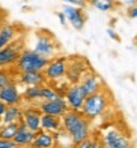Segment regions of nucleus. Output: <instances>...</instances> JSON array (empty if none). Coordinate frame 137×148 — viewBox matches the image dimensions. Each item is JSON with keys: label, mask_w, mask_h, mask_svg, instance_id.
Wrapping results in <instances>:
<instances>
[{"label": "nucleus", "mask_w": 137, "mask_h": 148, "mask_svg": "<svg viewBox=\"0 0 137 148\" xmlns=\"http://www.w3.org/2000/svg\"><path fill=\"white\" fill-rule=\"evenodd\" d=\"M107 33H108V35H109V37H111V38L115 40V41H121V38H119V37H118L117 32H115V31H113L112 28H108V29H107Z\"/></svg>", "instance_id": "c85d7f7f"}, {"label": "nucleus", "mask_w": 137, "mask_h": 148, "mask_svg": "<svg viewBox=\"0 0 137 148\" xmlns=\"http://www.w3.org/2000/svg\"><path fill=\"white\" fill-rule=\"evenodd\" d=\"M107 107H108V96L100 89L95 93H91L85 97L81 112L89 120H94L102 116Z\"/></svg>", "instance_id": "7ed1b4c3"}, {"label": "nucleus", "mask_w": 137, "mask_h": 148, "mask_svg": "<svg viewBox=\"0 0 137 148\" xmlns=\"http://www.w3.org/2000/svg\"><path fill=\"white\" fill-rule=\"evenodd\" d=\"M23 51V44L19 41L11 42L5 47L0 49V68L13 65L18 61Z\"/></svg>", "instance_id": "20e7f679"}, {"label": "nucleus", "mask_w": 137, "mask_h": 148, "mask_svg": "<svg viewBox=\"0 0 137 148\" xmlns=\"http://www.w3.org/2000/svg\"><path fill=\"white\" fill-rule=\"evenodd\" d=\"M79 84L81 86V88H83L84 93L86 95V96L100 91V89H102V86H103L99 77L95 73L88 72V70L84 73V75L81 77Z\"/></svg>", "instance_id": "9b49d317"}, {"label": "nucleus", "mask_w": 137, "mask_h": 148, "mask_svg": "<svg viewBox=\"0 0 137 148\" xmlns=\"http://www.w3.org/2000/svg\"><path fill=\"white\" fill-rule=\"evenodd\" d=\"M102 144L109 148H127L130 146V140L118 129L111 128L103 134Z\"/></svg>", "instance_id": "0eeeda50"}, {"label": "nucleus", "mask_w": 137, "mask_h": 148, "mask_svg": "<svg viewBox=\"0 0 137 148\" xmlns=\"http://www.w3.org/2000/svg\"><path fill=\"white\" fill-rule=\"evenodd\" d=\"M23 118V110L18 105H8L4 115H3V123H19Z\"/></svg>", "instance_id": "aec40b11"}, {"label": "nucleus", "mask_w": 137, "mask_h": 148, "mask_svg": "<svg viewBox=\"0 0 137 148\" xmlns=\"http://www.w3.org/2000/svg\"><path fill=\"white\" fill-rule=\"evenodd\" d=\"M13 82L11 81V77L8 72H4V70H0V88L7 86L8 83Z\"/></svg>", "instance_id": "393cba45"}, {"label": "nucleus", "mask_w": 137, "mask_h": 148, "mask_svg": "<svg viewBox=\"0 0 137 148\" xmlns=\"http://www.w3.org/2000/svg\"><path fill=\"white\" fill-rule=\"evenodd\" d=\"M62 12L65 13L66 18L71 26L74 27L75 29H83V27L85 26V22H86V17H85L84 12L81 10L80 7H74L71 4H65L62 5Z\"/></svg>", "instance_id": "9d476101"}, {"label": "nucleus", "mask_w": 137, "mask_h": 148, "mask_svg": "<svg viewBox=\"0 0 137 148\" xmlns=\"http://www.w3.org/2000/svg\"><path fill=\"white\" fill-rule=\"evenodd\" d=\"M89 3L100 12H109L115 5L114 0H89Z\"/></svg>", "instance_id": "5701e85b"}, {"label": "nucleus", "mask_w": 137, "mask_h": 148, "mask_svg": "<svg viewBox=\"0 0 137 148\" xmlns=\"http://www.w3.org/2000/svg\"><path fill=\"white\" fill-rule=\"evenodd\" d=\"M85 72H86V68L84 65H80V64H79V60H76L75 63L67 64V69H66L67 81L71 83V84L72 83H79Z\"/></svg>", "instance_id": "6ab92c4d"}, {"label": "nucleus", "mask_w": 137, "mask_h": 148, "mask_svg": "<svg viewBox=\"0 0 137 148\" xmlns=\"http://www.w3.org/2000/svg\"><path fill=\"white\" fill-rule=\"evenodd\" d=\"M62 129L69 134L70 140L74 146L79 144L90 137V123L89 119L81 111L69 109L61 116Z\"/></svg>", "instance_id": "f257e3e1"}, {"label": "nucleus", "mask_w": 137, "mask_h": 148, "mask_svg": "<svg viewBox=\"0 0 137 148\" xmlns=\"http://www.w3.org/2000/svg\"><path fill=\"white\" fill-rule=\"evenodd\" d=\"M18 126H19V123L5 124L3 128H0V138H3V139H13L18 130Z\"/></svg>", "instance_id": "4be33fe9"}, {"label": "nucleus", "mask_w": 137, "mask_h": 148, "mask_svg": "<svg viewBox=\"0 0 137 148\" xmlns=\"http://www.w3.org/2000/svg\"><path fill=\"white\" fill-rule=\"evenodd\" d=\"M59 97H61V95L50 86H42V100H56Z\"/></svg>", "instance_id": "b1692460"}, {"label": "nucleus", "mask_w": 137, "mask_h": 148, "mask_svg": "<svg viewBox=\"0 0 137 148\" xmlns=\"http://www.w3.org/2000/svg\"><path fill=\"white\" fill-rule=\"evenodd\" d=\"M136 45H137V40H136Z\"/></svg>", "instance_id": "c9c22d12"}, {"label": "nucleus", "mask_w": 137, "mask_h": 148, "mask_svg": "<svg viewBox=\"0 0 137 148\" xmlns=\"http://www.w3.org/2000/svg\"><path fill=\"white\" fill-rule=\"evenodd\" d=\"M61 1H63L65 4L78 5V7H80V8H84V7H85V4H86V3L83 1V0H61Z\"/></svg>", "instance_id": "cd10ccee"}, {"label": "nucleus", "mask_w": 137, "mask_h": 148, "mask_svg": "<svg viewBox=\"0 0 137 148\" xmlns=\"http://www.w3.org/2000/svg\"><path fill=\"white\" fill-rule=\"evenodd\" d=\"M57 49V42L55 41L53 36L50 35L48 32L43 31V33H37V41H36L34 51L38 54L43 55V56H52Z\"/></svg>", "instance_id": "39448f33"}, {"label": "nucleus", "mask_w": 137, "mask_h": 148, "mask_svg": "<svg viewBox=\"0 0 137 148\" xmlns=\"http://www.w3.org/2000/svg\"><path fill=\"white\" fill-rule=\"evenodd\" d=\"M57 17H59L60 23L62 24V26H65V24H66V21H67V18H66L65 13H63V12H60V13H57Z\"/></svg>", "instance_id": "7c9ffc66"}, {"label": "nucleus", "mask_w": 137, "mask_h": 148, "mask_svg": "<svg viewBox=\"0 0 137 148\" xmlns=\"http://www.w3.org/2000/svg\"><path fill=\"white\" fill-rule=\"evenodd\" d=\"M70 109L65 97L61 96L56 100H43L39 103V110L42 114H51L55 116H62Z\"/></svg>", "instance_id": "6e6552de"}, {"label": "nucleus", "mask_w": 137, "mask_h": 148, "mask_svg": "<svg viewBox=\"0 0 137 148\" xmlns=\"http://www.w3.org/2000/svg\"><path fill=\"white\" fill-rule=\"evenodd\" d=\"M128 4H137V0H128Z\"/></svg>", "instance_id": "72a5a7b5"}, {"label": "nucleus", "mask_w": 137, "mask_h": 148, "mask_svg": "<svg viewBox=\"0 0 137 148\" xmlns=\"http://www.w3.org/2000/svg\"><path fill=\"white\" fill-rule=\"evenodd\" d=\"M15 142L13 139H3L0 138V148H13L15 147Z\"/></svg>", "instance_id": "bb28decb"}, {"label": "nucleus", "mask_w": 137, "mask_h": 148, "mask_svg": "<svg viewBox=\"0 0 137 148\" xmlns=\"http://www.w3.org/2000/svg\"><path fill=\"white\" fill-rule=\"evenodd\" d=\"M19 82L24 86H45L47 78L43 72H23L19 73Z\"/></svg>", "instance_id": "2eb2a0df"}, {"label": "nucleus", "mask_w": 137, "mask_h": 148, "mask_svg": "<svg viewBox=\"0 0 137 148\" xmlns=\"http://www.w3.org/2000/svg\"><path fill=\"white\" fill-rule=\"evenodd\" d=\"M55 139H56L55 133L43 130V129H39L37 133H36V137H34V140H33L32 146H34V147H53Z\"/></svg>", "instance_id": "a211bd4d"}, {"label": "nucleus", "mask_w": 137, "mask_h": 148, "mask_svg": "<svg viewBox=\"0 0 137 148\" xmlns=\"http://www.w3.org/2000/svg\"><path fill=\"white\" fill-rule=\"evenodd\" d=\"M65 100L67 102L69 107L72 110L76 111H81V107H83V103L85 101V97L86 95L84 93L83 88L79 83H72L70 87L66 89L65 92Z\"/></svg>", "instance_id": "423d86ee"}, {"label": "nucleus", "mask_w": 137, "mask_h": 148, "mask_svg": "<svg viewBox=\"0 0 137 148\" xmlns=\"http://www.w3.org/2000/svg\"><path fill=\"white\" fill-rule=\"evenodd\" d=\"M26 101H38L42 100V86H27L24 89L23 96Z\"/></svg>", "instance_id": "412c9836"}, {"label": "nucleus", "mask_w": 137, "mask_h": 148, "mask_svg": "<svg viewBox=\"0 0 137 148\" xmlns=\"http://www.w3.org/2000/svg\"><path fill=\"white\" fill-rule=\"evenodd\" d=\"M41 118H42V112L38 109H27L23 110V118L22 120L26 123V125L28 126L32 132L37 133L41 129Z\"/></svg>", "instance_id": "4468645a"}, {"label": "nucleus", "mask_w": 137, "mask_h": 148, "mask_svg": "<svg viewBox=\"0 0 137 148\" xmlns=\"http://www.w3.org/2000/svg\"><path fill=\"white\" fill-rule=\"evenodd\" d=\"M99 146V142H97V140H93L91 138H86L85 140H83L80 144H79L78 147H80V148H90V147H98Z\"/></svg>", "instance_id": "a878e982"}, {"label": "nucleus", "mask_w": 137, "mask_h": 148, "mask_svg": "<svg viewBox=\"0 0 137 148\" xmlns=\"http://www.w3.org/2000/svg\"><path fill=\"white\" fill-rule=\"evenodd\" d=\"M66 69H67V61H66V59L56 58V59L48 61L43 73L46 78H47V81H59L63 75H66Z\"/></svg>", "instance_id": "1a4fd4ad"}, {"label": "nucleus", "mask_w": 137, "mask_h": 148, "mask_svg": "<svg viewBox=\"0 0 137 148\" xmlns=\"http://www.w3.org/2000/svg\"><path fill=\"white\" fill-rule=\"evenodd\" d=\"M48 59L47 56L38 54L34 50H23L19 59L15 63V68L19 73L23 72H43L47 66Z\"/></svg>", "instance_id": "f03ea898"}, {"label": "nucleus", "mask_w": 137, "mask_h": 148, "mask_svg": "<svg viewBox=\"0 0 137 148\" xmlns=\"http://www.w3.org/2000/svg\"><path fill=\"white\" fill-rule=\"evenodd\" d=\"M7 106H8L7 103H5V102H3V101L0 100V116H3V115H4L5 110H7Z\"/></svg>", "instance_id": "2f4dec72"}, {"label": "nucleus", "mask_w": 137, "mask_h": 148, "mask_svg": "<svg viewBox=\"0 0 137 148\" xmlns=\"http://www.w3.org/2000/svg\"><path fill=\"white\" fill-rule=\"evenodd\" d=\"M36 133L32 132L28 126L26 125V123L23 120L19 121V126H18V130L15 133L13 140L15 142L17 146H32L33 140H34Z\"/></svg>", "instance_id": "ddd939ff"}, {"label": "nucleus", "mask_w": 137, "mask_h": 148, "mask_svg": "<svg viewBox=\"0 0 137 148\" xmlns=\"http://www.w3.org/2000/svg\"><path fill=\"white\" fill-rule=\"evenodd\" d=\"M22 98V95L19 93L14 82L8 83L7 86L0 88V100L7 105H19Z\"/></svg>", "instance_id": "f8f14e48"}, {"label": "nucleus", "mask_w": 137, "mask_h": 148, "mask_svg": "<svg viewBox=\"0 0 137 148\" xmlns=\"http://www.w3.org/2000/svg\"><path fill=\"white\" fill-rule=\"evenodd\" d=\"M41 129L51 132V133H57L62 129V121L60 120V116H55L51 114H42Z\"/></svg>", "instance_id": "dca6fc26"}, {"label": "nucleus", "mask_w": 137, "mask_h": 148, "mask_svg": "<svg viewBox=\"0 0 137 148\" xmlns=\"http://www.w3.org/2000/svg\"><path fill=\"white\" fill-rule=\"evenodd\" d=\"M83 1H85V3H89V0H83Z\"/></svg>", "instance_id": "f704fd0d"}, {"label": "nucleus", "mask_w": 137, "mask_h": 148, "mask_svg": "<svg viewBox=\"0 0 137 148\" xmlns=\"http://www.w3.org/2000/svg\"><path fill=\"white\" fill-rule=\"evenodd\" d=\"M128 17L130 18H137V5H132L128 9Z\"/></svg>", "instance_id": "c756f323"}, {"label": "nucleus", "mask_w": 137, "mask_h": 148, "mask_svg": "<svg viewBox=\"0 0 137 148\" xmlns=\"http://www.w3.org/2000/svg\"><path fill=\"white\" fill-rule=\"evenodd\" d=\"M18 27L15 24H3L0 27V49L11 44L17 37Z\"/></svg>", "instance_id": "f3484780"}, {"label": "nucleus", "mask_w": 137, "mask_h": 148, "mask_svg": "<svg viewBox=\"0 0 137 148\" xmlns=\"http://www.w3.org/2000/svg\"><path fill=\"white\" fill-rule=\"evenodd\" d=\"M4 21H5V13H3V12H0V27L4 24Z\"/></svg>", "instance_id": "473e14b6"}]
</instances>
